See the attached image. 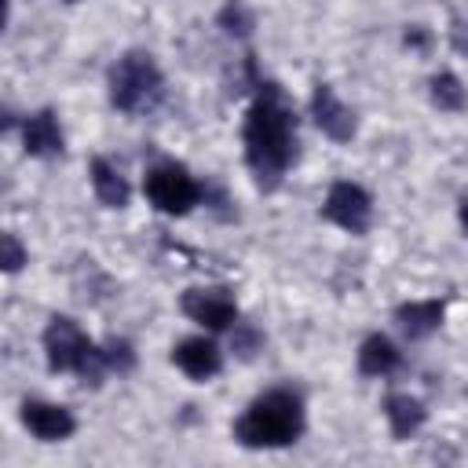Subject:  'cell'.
<instances>
[{"mask_svg": "<svg viewBox=\"0 0 468 468\" xmlns=\"http://www.w3.org/2000/svg\"><path fill=\"white\" fill-rule=\"evenodd\" d=\"M296 157V121L278 84H256V99L245 113V161L260 190H274Z\"/></svg>", "mask_w": 468, "mask_h": 468, "instance_id": "cell-1", "label": "cell"}, {"mask_svg": "<svg viewBox=\"0 0 468 468\" xmlns=\"http://www.w3.org/2000/svg\"><path fill=\"white\" fill-rule=\"evenodd\" d=\"M300 431H303V402L296 391H285V388H274L252 399L234 424V439L252 450L289 446L300 439Z\"/></svg>", "mask_w": 468, "mask_h": 468, "instance_id": "cell-2", "label": "cell"}, {"mask_svg": "<svg viewBox=\"0 0 468 468\" xmlns=\"http://www.w3.org/2000/svg\"><path fill=\"white\" fill-rule=\"evenodd\" d=\"M44 351H48V366L55 373H77L84 384H99V377L110 369L106 362V347H95L80 325L73 318H51L44 329Z\"/></svg>", "mask_w": 468, "mask_h": 468, "instance_id": "cell-3", "label": "cell"}, {"mask_svg": "<svg viewBox=\"0 0 468 468\" xmlns=\"http://www.w3.org/2000/svg\"><path fill=\"white\" fill-rule=\"evenodd\" d=\"M165 80L150 55L132 51L110 69V102L124 113H146L161 102Z\"/></svg>", "mask_w": 468, "mask_h": 468, "instance_id": "cell-4", "label": "cell"}, {"mask_svg": "<svg viewBox=\"0 0 468 468\" xmlns=\"http://www.w3.org/2000/svg\"><path fill=\"white\" fill-rule=\"evenodd\" d=\"M143 190L150 197V205L165 216H183L201 201V183L176 161H161L146 172Z\"/></svg>", "mask_w": 468, "mask_h": 468, "instance_id": "cell-5", "label": "cell"}, {"mask_svg": "<svg viewBox=\"0 0 468 468\" xmlns=\"http://www.w3.org/2000/svg\"><path fill=\"white\" fill-rule=\"evenodd\" d=\"M322 216L329 223H336L340 230H347V234H366L369 216H373V201H369V194L358 183L340 179V183L329 186L325 205H322Z\"/></svg>", "mask_w": 468, "mask_h": 468, "instance_id": "cell-6", "label": "cell"}, {"mask_svg": "<svg viewBox=\"0 0 468 468\" xmlns=\"http://www.w3.org/2000/svg\"><path fill=\"white\" fill-rule=\"evenodd\" d=\"M183 311H186L197 325H205V329H212V333L230 329V325L238 322V303H234L223 289H186V292H183Z\"/></svg>", "mask_w": 468, "mask_h": 468, "instance_id": "cell-7", "label": "cell"}, {"mask_svg": "<svg viewBox=\"0 0 468 468\" xmlns=\"http://www.w3.org/2000/svg\"><path fill=\"white\" fill-rule=\"evenodd\" d=\"M22 424L40 439V442H58L66 435H73L77 420L66 406L55 402H40V399H26L22 402Z\"/></svg>", "mask_w": 468, "mask_h": 468, "instance_id": "cell-8", "label": "cell"}, {"mask_svg": "<svg viewBox=\"0 0 468 468\" xmlns=\"http://www.w3.org/2000/svg\"><path fill=\"white\" fill-rule=\"evenodd\" d=\"M311 113H314L318 128H322L329 139L351 143V135H355V113L336 99V91H333L329 84H318V88H314V95H311Z\"/></svg>", "mask_w": 468, "mask_h": 468, "instance_id": "cell-9", "label": "cell"}, {"mask_svg": "<svg viewBox=\"0 0 468 468\" xmlns=\"http://www.w3.org/2000/svg\"><path fill=\"white\" fill-rule=\"evenodd\" d=\"M172 362L190 377V380H208L219 373L223 355L208 336H186L183 344L172 347Z\"/></svg>", "mask_w": 468, "mask_h": 468, "instance_id": "cell-10", "label": "cell"}, {"mask_svg": "<svg viewBox=\"0 0 468 468\" xmlns=\"http://www.w3.org/2000/svg\"><path fill=\"white\" fill-rule=\"evenodd\" d=\"M22 143H26V154L33 157H55L62 154V128H58V117L51 110H40L33 117H26L22 124Z\"/></svg>", "mask_w": 468, "mask_h": 468, "instance_id": "cell-11", "label": "cell"}, {"mask_svg": "<svg viewBox=\"0 0 468 468\" xmlns=\"http://www.w3.org/2000/svg\"><path fill=\"white\" fill-rule=\"evenodd\" d=\"M395 322L402 325L406 336L424 340V336H431V333L442 325V303H439V300H413V303H402V307L395 311Z\"/></svg>", "mask_w": 468, "mask_h": 468, "instance_id": "cell-12", "label": "cell"}, {"mask_svg": "<svg viewBox=\"0 0 468 468\" xmlns=\"http://www.w3.org/2000/svg\"><path fill=\"white\" fill-rule=\"evenodd\" d=\"M399 366H402V355H399V347H395L388 336L373 333V336L362 340V347H358V369H362L366 377H388V373H395Z\"/></svg>", "mask_w": 468, "mask_h": 468, "instance_id": "cell-13", "label": "cell"}, {"mask_svg": "<svg viewBox=\"0 0 468 468\" xmlns=\"http://www.w3.org/2000/svg\"><path fill=\"white\" fill-rule=\"evenodd\" d=\"M384 417H388V424H391V435L395 439H410L420 424H424V417H428V410H424V402L420 399H413V395H388V402H384Z\"/></svg>", "mask_w": 468, "mask_h": 468, "instance_id": "cell-14", "label": "cell"}, {"mask_svg": "<svg viewBox=\"0 0 468 468\" xmlns=\"http://www.w3.org/2000/svg\"><path fill=\"white\" fill-rule=\"evenodd\" d=\"M91 186H95V197L106 208H124L128 205V183H124V176L106 157L91 161Z\"/></svg>", "mask_w": 468, "mask_h": 468, "instance_id": "cell-15", "label": "cell"}, {"mask_svg": "<svg viewBox=\"0 0 468 468\" xmlns=\"http://www.w3.org/2000/svg\"><path fill=\"white\" fill-rule=\"evenodd\" d=\"M431 102L439 106V110H461L464 106V84L453 77V73H439V77H431Z\"/></svg>", "mask_w": 468, "mask_h": 468, "instance_id": "cell-16", "label": "cell"}, {"mask_svg": "<svg viewBox=\"0 0 468 468\" xmlns=\"http://www.w3.org/2000/svg\"><path fill=\"white\" fill-rule=\"evenodd\" d=\"M219 22H223V29H227V33H238V37H245V33L252 29V15H249L241 4H234V0L219 11Z\"/></svg>", "mask_w": 468, "mask_h": 468, "instance_id": "cell-17", "label": "cell"}, {"mask_svg": "<svg viewBox=\"0 0 468 468\" xmlns=\"http://www.w3.org/2000/svg\"><path fill=\"white\" fill-rule=\"evenodd\" d=\"M0 252H4V260H0L4 271H18V267L26 263V249L18 245L15 234H4V238H0Z\"/></svg>", "mask_w": 468, "mask_h": 468, "instance_id": "cell-18", "label": "cell"}, {"mask_svg": "<svg viewBox=\"0 0 468 468\" xmlns=\"http://www.w3.org/2000/svg\"><path fill=\"white\" fill-rule=\"evenodd\" d=\"M106 362H110V369H132V347L124 340H110L106 344Z\"/></svg>", "mask_w": 468, "mask_h": 468, "instance_id": "cell-19", "label": "cell"}, {"mask_svg": "<svg viewBox=\"0 0 468 468\" xmlns=\"http://www.w3.org/2000/svg\"><path fill=\"white\" fill-rule=\"evenodd\" d=\"M453 48L468 51V37H464V22H453Z\"/></svg>", "mask_w": 468, "mask_h": 468, "instance_id": "cell-20", "label": "cell"}, {"mask_svg": "<svg viewBox=\"0 0 468 468\" xmlns=\"http://www.w3.org/2000/svg\"><path fill=\"white\" fill-rule=\"evenodd\" d=\"M461 227H464V234H468V194L461 197Z\"/></svg>", "mask_w": 468, "mask_h": 468, "instance_id": "cell-21", "label": "cell"}]
</instances>
